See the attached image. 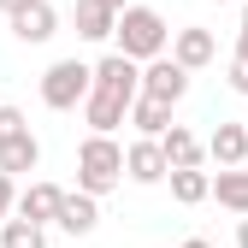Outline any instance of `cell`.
Returning a JSON list of instances; mask_svg holds the SVG:
<instances>
[{"mask_svg":"<svg viewBox=\"0 0 248 248\" xmlns=\"http://www.w3.org/2000/svg\"><path fill=\"white\" fill-rule=\"evenodd\" d=\"M166 53L177 59L183 71H207L213 59H219V42H213V30H201V24H183V30H171V42H166Z\"/></svg>","mask_w":248,"mask_h":248,"instance_id":"obj_5","label":"cell"},{"mask_svg":"<svg viewBox=\"0 0 248 248\" xmlns=\"http://www.w3.org/2000/svg\"><path fill=\"white\" fill-rule=\"evenodd\" d=\"M59 201H65V189H59V183H47V177H30V189L12 201V213H24V219H36V225H53Z\"/></svg>","mask_w":248,"mask_h":248,"instance_id":"obj_11","label":"cell"},{"mask_svg":"<svg viewBox=\"0 0 248 248\" xmlns=\"http://www.w3.org/2000/svg\"><path fill=\"white\" fill-rule=\"evenodd\" d=\"M219 6H225V0H219Z\"/></svg>","mask_w":248,"mask_h":248,"instance_id":"obj_28","label":"cell"},{"mask_svg":"<svg viewBox=\"0 0 248 248\" xmlns=\"http://www.w3.org/2000/svg\"><path fill=\"white\" fill-rule=\"evenodd\" d=\"M236 248H248V213H236Z\"/></svg>","mask_w":248,"mask_h":248,"instance_id":"obj_23","label":"cell"},{"mask_svg":"<svg viewBox=\"0 0 248 248\" xmlns=\"http://www.w3.org/2000/svg\"><path fill=\"white\" fill-rule=\"evenodd\" d=\"M207 201H219V207H231V213H248V171H242V166H219Z\"/></svg>","mask_w":248,"mask_h":248,"instance_id":"obj_17","label":"cell"},{"mask_svg":"<svg viewBox=\"0 0 248 248\" xmlns=\"http://www.w3.org/2000/svg\"><path fill=\"white\" fill-rule=\"evenodd\" d=\"M160 154H166V166H201V160H207L201 136L183 130V124H166V130H160Z\"/></svg>","mask_w":248,"mask_h":248,"instance_id":"obj_14","label":"cell"},{"mask_svg":"<svg viewBox=\"0 0 248 248\" xmlns=\"http://www.w3.org/2000/svg\"><path fill=\"white\" fill-rule=\"evenodd\" d=\"M124 124H136V136H160L166 124H171V101H154V95H142V89H136V101H130V112H124Z\"/></svg>","mask_w":248,"mask_h":248,"instance_id":"obj_16","label":"cell"},{"mask_svg":"<svg viewBox=\"0 0 248 248\" xmlns=\"http://www.w3.org/2000/svg\"><path fill=\"white\" fill-rule=\"evenodd\" d=\"M36 166H42V142H36V130H18V136L0 142V171H6V177H24V171H36Z\"/></svg>","mask_w":248,"mask_h":248,"instance_id":"obj_12","label":"cell"},{"mask_svg":"<svg viewBox=\"0 0 248 248\" xmlns=\"http://www.w3.org/2000/svg\"><path fill=\"white\" fill-rule=\"evenodd\" d=\"M236 53H242V59H248V24H242V30H236Z\"/></svg>","mask_w":248,"mask_h":248,"instance_id":"obj_24","label":"cell"},{"mask_svg":"<svg viewBox=\"0 0 248 248\" xmlns=\"http://www.w3.org/2000/svg\"><path fill=\"white\" fill-rule=\"evenodd\" d=\"M183 248H213V242H207V236H189V242H183Z\"/></svg>","mask_w":248,"mask_h":248,"instance_id":"obj_25","label":"cell"},{"mask_svg":"<svg viewBox=\"0 0 248 248\" xmlns=\"http://www.w3.org/2000/svg\"><path fill=\"white\" fill-rule=\"evenodd\" d=\"M201 148H207V160H219V166H242L248 160V124H219Z\"/></svg>","mask_w":248,"mask_h":248,"instance_id":"obj_13","label":"cell"},{"mask_svg":"<svg viewBox=\"0 0 248 248\" xmlns=\"http://www.w3.org/2000/svg\"><path fill=\"white\" fill-rule=\"evenodd\" d=\"M71 18H77V36L83 42H112V18H118L112 6H101V0H77Z\"/></svg>","mask_w":248,"mask_h":248,"instance_id":"obj_18","label":"cell"},{"mask_svg":"<svg viewBox=\"0 0 248 248\" xmlns=\"http://www.w3.org/2000/svg\"><path fill=\"white\" fill-rule=\"evenodd\" d=\"M83 95H89V65L83 59H53L42 71V107L47 112H77Z\"/></svg>","mask_w":248,"mask_h":248,"instance_id":"obj_3","label":"cell"},{"mask_svg":"<svg viewBox=\"0 0 248 248\" xmlns=\"http://www.w3.org/2000/svg\"><path fill=\"white\" fill-rule=\"evenodd\" d=\"M0 248H47V225L24 219V213H18V219L6 213V219H0Z\"/></svg>","mask_w":248,"mask_h":248,"instance_id":"obj_19","label":"cell"},{"mask_svg":"<svg viewBox=\"0 0 248 248\" xmlns=\"http://www.w3.org/2000/svg\"><path fill=\"white\" fill-rule=\"evenodd\" d=\"M225 77H231V89H236V95H248V59H242V53L231 59V71H225Z\"/></svg>","mask_w":248,"mask_h":248,"instance_id":"obj_21","label":"cell"},{"mask_svg":"<svg viewBox=\"0 0 248 248\" xmlns=\"http://www.w3.org/2000/svg\"><path fill=\"white\" fill-rule=\"evenodd\" d=\"M53 225L65 231V236H95V225H101V195L65 189V201H59V213H53Z\"/></svg>","mask_w":248,"mask_h":248,"instance_id":"obj_8","label":"cell"},{"mask_svg":"<svg viewBox=\"0 0 248 248\" xmlns=\"http://www.w3.org/2000/svg\"><path fill=\"white\" fill-rule=\"evenodd\" d=\"M6 18H12V36H18L24 47H42V42L59 36V12H53V0H24V6L6 12Z\"/></svg>","mask_w":248,"mask_h":248,"instance_id":"obj_7","label":"cell"},{"mask_svg":"<svg viewBox=\"0 0 248 248\" xmlns=\"http://www.w3.org/2000/svg\"><path fill=\"white\" fill-rule=\"evenodd\" d=\"M18 130H30V118H24L18 107H0V142H6V136H18Z\"/></svg>","mask_w":248,"mask_h":248,"instance_id":"obj_20","label":"cell"},{"mask_svg":"<svg viewBox=\"0 0 248 248\" xmlns=\"http://www.w3.org/2000/svg\"><path fill=\"white\" fill-rule=\"evenodd\" d=\"M166 154H160V136H136L124 148V177L130 183H166Z\"/></svg>","mask_w":248,"mask_h":248,"instance_id":"obj_9","label":"cell"},{"mask_svg":"<svg viewBox=\"0 0 248 248\" xmlns=\"http://www.w3.org/2000/svg\"><path fill=\"white\" fill-rule=\"evenodd\" d=\"M142 95H154V101H183L189 95V71L177 65L171 53H154V59H142Z\"/></svg>","mask_w":248,"mask_h":248,"instance_id":"obj_4","label":"cell"},{"mask_svg":"<svg viewBox=\"0 0 248 248\" xmlns=\"http://www.w3.org/2000/svg\"><path fill=\"white\" fill-rule=\"evenodd\" d=\"M118 183H124V148H118L112 136H101V130H89L83 148H77V189L112 195Z\"/></svg>","mask_w":248,"mask_h":248,"instance_id":"obj_2","label":"cell"},{"mask_svg":"<svg viewBox=\"0 0 248 248\" xmlns=\"http://www.w3.org/2000/svg\"><path fill=\"white\" fill-rule=\"evenodd\" d=\"M77 112H83V124H89V130L112 136L118 124H124V112H130V101H124V95H107V89H95V83H89V95L77 101Z\"/></svg>","mask_w":248,"mask_h":248,"instance_id":"obj_10","label":"cell"},{"mask_svg":"<svg viewBox=\"0 0 248 248\" xmlns=\"http://www.w3.org/2000/svg\"><path fill=\"white\" fill-rule=\"evenodd\" d=\"M166 183H171V201L177 207H201L207 189H213V171H201V166H171Z\"/></svg>","mask_w":248,"mask_h":248,"instance_id":"obj_15","label":"cell"},{"mask_svg":"<svg viewBox=\"0 0 248 248\" xmlns=\"http://www.w3.org/2000/svg\"><path fill=\"white\" fill-rule=\"evenodd\" d=\"M112 42H118V53L124 59H154V53H166V42H171V30H166V18L154 12V6H124L118 18H112Z\"/></svg>","mask_w":248,"mask_h":248,"instance_id":"obj_1","label":"cell"},{"mask_svg":"<svg viewBox=\"0 0 248 248\" xmlns=\"http://www.w3.org/2000/svg\"><path fill=\"white\" fill-rule=\"evenodd\" d=\"M18 6H24V0H0V12H18Z\"/></svg>","mask_w":248,"mask_h":248,"instance_id":"obj_27","label":"cell"},{"mask_svg":"<svg viewBox=\"0 0 248 248\" xmlns=\"http://www.w3.org/2000/svg\"><path fill=\"white\" fill-rule=\"evenodd\" d=\"M12 201H18V183H12L6 171H0V219H6V213H12Z\"/></svg>","mask_w":248,"mask_h":248,"instance_id":"obj_22","label":"cell"},{"mask_svg":"<svg viewBox=\"0 0 248 248\" xmlns=\"http://www.w3.org/2000/svg\"><path fill=\"white\" fill-rule=\"evenodd\" d=\"M89 83H95V89H107V95L136 101V89H142V65H136V59H124V53L112 47L107 59H95V65H89Z\"/></svg>","mask_w":248,"mask_h":248,"instance_id":"obj_6","label":"cell"},{"mask_svg":"<svg viewBox=\"0 0 248 248\" xmlns=\"http://www.w3.org/2000/svg\"><path fill=\"white\" fill-rule=\"evenodd\" d=\"M101 6H112V12H124V6H130V0H101Z\"/></svg>","mask_w":248,"mask_h":248,"instance_id":"obj_26","label":"cell"}]
</instances>
